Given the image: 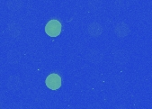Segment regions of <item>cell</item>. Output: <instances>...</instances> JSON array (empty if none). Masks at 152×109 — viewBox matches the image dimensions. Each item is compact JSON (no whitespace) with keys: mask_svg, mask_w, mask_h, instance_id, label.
Here are the masks:
<instances>
[{"mask_svg":"<svg viewBox=\"0 0 152 109\" xmlns=\"http://www.w3.org/2000/svg\"><path fill=\"white\" fill-rule=\"evenodd\" d=\"M45 32L50 37H56L61 32V23L58 20H50L45 26Z\"/></svg>","mask_w":152,"mask_h":109,"instance_id":"cell-1","label":"cell"},{"mask_svg":"<svg viewBox=\"0 0 152 109\" xmlns=\"http://www.w3.org/2000/svg\"><path fill=\"white\" fill-rule=\"evenodd\" d=\"M46 85L50 89L56 90L61 86V78L58 74H50L46 78Z\"/></svg>","mask_w":152,"mask_h":109,"instance_id":"cell-2","label":"cell"}]
</instances>
